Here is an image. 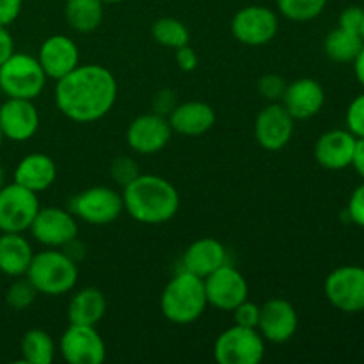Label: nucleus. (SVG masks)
<instances>
[{
    "label": "nucleus",
    "instance_id": "nucleus-1",
    "mask_svg": "<svg viewBox=\"0 0 364 364\" xmlns=\"http://www.w3.org/2000/svg\"><path fill=\"white\" fill-rule=\"evenodd\" d=\"M55 105L75 123H95L112 110L117 82L102 64H78L55 84Z\"/></svg>",
    "mask_w": 364,
    "mask_h": 364
},
{
    "label": "nucleus",
    "instance_id": "nucleus-2",
    "mask_svg": "<svg viewBox=\"0 0 364 364\" xmlns=\"http://www.w3.org/2000/svg\"><path fill=\"white\" fill-rule=\"evenodd\" d=\"M124 212L141 224L169 223L180 210V194L169 180L156 174H139L123 187Z\"/></svg>",
    "mask_w": 364,
    "mask_h": 364
},
{
    "label": "nucleus",
    "instance_id": "nucleus-3",
    "mask_svg": "<svg viewBox=\"0 0 364 364\" xmlns=\"http://www.w3.org/2000/svg\"><path fill=\"white\" fill-rule=\"evenodd\" d=\"M208 308L205 279L180 270L164 288L160 295V311L176 326H188L201 318Z\"/></svg>",
    "mask_w": 364,
    "mask_h": 364
},
{
    "label": "nucleus",
    "instance_id": "nucleus-4",
    "mask_svg": "<svg viewBox=\"0 0 364 364\" xmlns=\"http://www.w3.org/2000/svg\"><path fill=\"white\" fill-rule=\"evenodd\" d=\"M38 294L46 297H60L75 288L78 281V267L68 252L48 247L32 256L27 274Z\"/></svg>",
    "mask_w": 364,
    "mask_h": 364
},
{
    "label": "nucleus",
    "instance_id": "nucleus-5",
    "mask_svg": "<svg viewBox=\"0 0 364 364\" xmlns=\"http://www.w3.org/2000/svg\"><path fill=\"white\" fill-rule=\"evenodd\" d=\"M46 75L38 57L14 52L0 66V89L7 98L36 100L46 85Z\"/></svg>",
    "mask_w": 364,
    "mask_h": 364
},
{
    "label": "nucleus",
    "instance_id": "nucleus-6",
    "mask_svg": "<svg viewBox=\"0 0 364 364\" xmlns=\"http://www.w3.org/2000/svg\"><path fill=\"white\" fill-rule=\"evenodd\" d=\"M265 343L258 329L235 323L217 336L213 358L219 364H259L265 358Z\"/></svg>",
    "mask_w": 364,
    "mask_h": 364
},
{
    "label": "nucleus",
    "instance_id": "nucleus-7",
    "mask_svg": "<svg viewBox=\"0 0 364 364\" xmlns=\"http://www.w3.org/2000/svg\"><path fill=\"white\" fill-rule=\"evenodd\" d=\"M71 213L91 226H109L124 212L123 194L110 187L85 188L71 199Z\"/></svg>",
    "mask_w": 364,
    "mask_h": 364
},
{
    "label": "nucleus",
    "instance_id": "nucleus-8",
    "mask_svg": "<svg viewBox=\"0 0 364 364\" xmlns=\"http://www.w3.org/2000/svg\"><path fill=\"white\" fill-rule=\"evenodd\" d=\"M36 192L21 187L16 181L0 188V233H25L39 212Z\"/></svg>",
    "mask_w": 364,
    "mask_h": 364
},
{
    "label": "nucleus",
    "instance_id": "nucleus-9",
    "mask_svg": "<svg viewBox=\"0 0 364 364\" xmlns=\"http://www.w3.org/2000/svg\"><path fill=\"white\" fill-rule=\"evenodd\" d=\"M327 301L343 313L364 311V267L343 265L334 269L323 283Z\"/></svg>",
    "mask_w": 364,
    "mask_h": 364
},
{
    "label": "nucleus",
    "instance_id": "nucleus-10",
    "mask_svg": "<svg viewBox=\"0 0 364 364\" xmlns=\"http://www.w3.org/2000/svg\"><path fill=\"white\" fill-rule=\"evenodd\" d=\"M28 231L34 240H38L45 247L59 249L77 240L78 223L71 210L68 212L59 206H46V208H39Z\"/></svg>",
    "mask_w": 364,
    "mask_h": 364
},
{
    "label": "nucleus",
    "instance_id": "nucleus-11",
    "mask_svg": "<svg viewBox=\"0 0 364 364\" xmlns=\"http://www.w3.org/2000/svg\"><path fill=\"white\" fill-rule=\"evenodd\" d=\"M279 31V18L270 7L245 6L231 20V34L247 46H263Z\"/></svg>",
    "mask_w": 364,
    "mask_h": 364
},
{
    "label": "nucleus",
    "instance_id": "nucleus-12",
    "mask_svg": "<svg viewBox=\"0 0 364 364\" xmlns=\"http://www.w3.org/2000/svg\"><path fill=\"white\" fill-rule=\"evenodd\" d=\"M59 352L70 364H102L107 347L96 326L70 323L59 340Z\"/></svg>",
    "mask_w": 364,
    "mask_h": 364
},
{
    "label": "nucleus",
    "instance_id": "nucleus-13",
    "mask_svg": "<svg viewBox=\"0 0 364 364\" xmlns=\"http://www.w3.org/2000/svg\"><path fill=\"white\" fill-rule=\"evenodd\" d=\"M205 291L208 306L219 311H233L238 304L247 301L249 284L244 274L230 263L205 277Z\"/></svg>",
    "mask_w": 364,
    "mask_h": 364
},
{
    "label": "nucleus",
    "instance_id": "nucleus-14",
    "mask_svg": "<svg viewBox=\"0 0 364 364\" xmlns=\"http://www.w3.org/2000/svg\"><path fill=\"white\" fill-rule=\"evenodd\" d=\"M173 128L162 114L137 116L127 128V144L139 155H155L169 144Z\"/></svg>",
    "mask_w": 364,
    "mask_h": 364
},
{
    "label": "nucleus",
    "instance_id": "nucleus-15",
    "mask_svg": "<svg viewBox=\"0 0 364 364\" xmlns=\"http://www.w3.org/2000/svg\"><path fill=\"white\" fill-rule=\"evenodd\" d=\"M295 119L281 102H272L259 110L255 121V137L267 151H281L294 137Z\"/></svg>",
    "mask_w": 364,
    "mask_h": 364
},
{
    "label": "nucleus",
    "instance_id": "nucleus-16",
    "mask_svg": "<svg viewBox=\"0 0 364 364\" xmlns=\"http://www.w3.org/2000/svg\"><path fill=\"white\" fill-rule=\"evenodd\" d=\"M297 327V309L287 299H270L259 306V322L256 329L269 343H287L295 336Z\"/></svg>",
    "mask_w": 364,
    "mask_h": 364
},
{
    "label": "nucleus",
    "instance_id": "nucleus-17",
    "mask_svg": "<svg viewBox=\"0 0 364 364\" xmlns=\"http://www.w3.org/2000/svg\"><path fill=\"white\" fill-rule=\"evenodd\" d=\"M39 130V112L34 100L7 98L0 105V132L4 139L25 142Z\"/></svg>",
    "mask_w": 364,
    "mask_h": 364
},
{
    "label": "nucleus",
    "instance_id": "nucleus-18",
    "mask_svg": "<svg viewBox=\"0 0 364 364\" xmlns=\"http://www.w3.org/2000/svg\"><path fill=\"white\" fill-rule=\"evenodd\" d=\"M38 60L46 77L57 82L80 64V52L73 39L64 34H55L43 41Z\"/></svg>",
    "mask_w": 364,
    "mask_h": 364
},
{
    "label": "nucleus",
    "instance_id": "nucleus-19",
    "mask_svg": "<svg viewBox=\"0 0 364 364\" xmlns=\"http://www.w3.org/2000/svg\"><path fill=\"white\" fill-rule=\"evenodd\" d=\"M281 103L295 121L311 119L322 110L326 103V91L315 78H299L287 84Z\"/></svg>",
    "mask_w": 364,
    "mask_h": 364
},
{
    "label": "nucleus",
    "instance_id": "nucleus-20",
    "mask_svg": "<svg viewBox=\"0 0 364 364\" xmlns=\"http://www.w3.org/2000/svg\"><path fill=\"white\" fill-rule=\"evenodd\" d=\"M358 137L348 130H329L315 144V159L327 171H343L352 166Z\"/></svg>",
    "mask_w": 364,
    "mask_h": 364
},
{
    "label": "nucleus",
    "instance_id": "nucleus-21",
    "mask_svg": "<svg viewBox=\"0 0 364 364\" xmlns=\"http://www.w3.org/2000/svg\"><path fill=\"white\" fill-rule=\"evenodd\" d=\"M171 128L185 137H199L210 132L215 124V110L212 105L199 100L178 103L167 116Z\"/></svg>",
    "mask_w": 364,
    "mask_h": 364
},
{
    "label": "nucleus",
    "instance_id": "nucleus-22",
    "mask_svg": "<svg viewBox=\"0 0 364 364\" xmlns=\"http://www.w3.org/2000/svg\"><path fill=\"white\" fill-rule=\"evenodd\" d=\"M224 263H228L226 247H224L223 242L210 237L198 238L196 242H192L185 249L183 258H181L183 270L198 277H203V279L212 272H215L217 269H220Z\"/></svg>",
    "mask_w": 364,
    "mask_h": 364
},
{
    "label": "nucleus",
    "instance_id": "nucleus-23",
    "mask_svg": "<svg viewBox=\"0 0 364 364\" xmlns=\"http://www.w3.org/2000/svg\"><path fill=\"white\" fill-rule=\"evenodd\" d=\"M55 180L57 166L52 156L45 153H31L23 156L14 169V181L36 194L52 187Z\"/></svg>",
    "mask_w": 364,
    "mask_h": 364
},
{
    "label": "nucleus",
    "instance_id": "nucleus-24",
    "mask_svg": "<svg viewBox=\"0 0 364 364\" xmlns=\"http://www.w3.org/2000/svg\"><path fill=\"white\" fill-rule=\"evenodd\" d=\"M32 245L23 233L0 235V272L9 277H23L32 262Z\"/></svg>",
    "mask_w": 364,
    "mask_h": 364
},
{
    "label": "nucleus",
    "instance_id": "nucleus-25",
    "mask_svg": "<svg viewBox=\"0 0 364 364\" xmlns=\"http://www.w3.org/2000/svg\"><path fill=\"white\" fill-rule=\"evenodd\" d=\"M107 313V299L100 288L87 287L78 290L68 304V320L78 326H98Z\"/></svg>",
    "mask_w": 364,
    "mask_h": 364
},
{
    "label": "nucleus",
    "instance_id": "nucleus-26",
    "mask_svg": "<svg viewBox=\"0 0 364 364\" xmlns=\"http://www.w3.org/2000/svg\"><path fill=\"white\" fill-rule=\"evenodd\" d=\"M103 6V0H66L64 16L73 31L89 34L102 25Z\"/></svg>",
    "mask_w": 364,
    "mask_h": 364
},
{
    "label": "nucleus",
    "instance_id": "nucleus-27",
    "mask_svg": "<svg viewBox=\"0 0 364 364\" xmlns=\"http://www.w3.org/2000/svg\"><path fill=\"white\" fill-rule=\"evenodd\" d=\"M364 43L359 32L338 27L327 34L326 41H323V52L334 63H354Z\"/></svg>",
    "mask_w": 364,
    "mask_h": 364
},
{
    "label": "nucleus",
    "instance_id": "nucleus-28",
    "mask_svg": "<svg viewBox=\"0 0 364 364\" xmlns=\"http://www.w3.org/2000/svg\"><path fill=\"white\" fill-rule=\"evenodd\" d=\"M55 341L46 331L31 329L20 341L21 359L28 364H50L55 358Z\"/></svg>",
    "mask_w": 364,
    "mask_h": 364
},
{
    "label": "nucleus",
    "instance_id": "nucleus-29",
    "mask_svg": "<svg viewBox=\"0 0 364 364\" xmlns=\"http://www.w3.org/2000/svg\"><path fill=\"white\" fill-rule=\"evenodd\" d=\"M153 39H155L159 45L166 46V48H180L191 43V32H188L187 25L183 23L178 18L164 16L153 23L151 27Z\"/></svg>",
    "mask_w": 364,
    "mask_h": 364
},
{
    "label": "nucleus",
    "instance_id": "nucleus-30",
    "mask_svg": "<svg viewBox=\"0 0 364 364\" xmlns=\"http://www.w3.org/2000/svg\"><path fill=\"white\" fill-rule=\"evenodd\" d=\"M277 9L287 20L311 21L323 13L327 0H276Z\"/></svg>",
    "mask_w": 364,
    "mask_h": 364
},
{
    "label": "nucleus",
    "instance_id": "nucleus-31",
    "mask_svg": "<svg viewBox=\"0 0 364 364\" xmlns=\"http://www.w3.org/2000/svg\"><path fill=\"white\" fill-rule=\"evenodd\" d=\"M38 295L39 294L34 284L27 277H23V279H16L14 283H11V287L6 291V302L14 311H25L34 304Z\"/></svg>",
    "mask_w": 364,
    "mask_h": 364
},
{
    "label": "nucleus",
    "instance_id": "nucleus-32",
    "mask_svg": "<svg viewBox=\"0 0 364 364\" xmlns=\"http://www.w3.org/2000/svg\"><path fill=\"white\" fill-rule=\"evenodd\" d=\"M139 174H141V171H139L137 162L132 156H116L112 160V164H110V176L121 187H127Z\"/></svg>",
    "mask_w": 364,
    "mask_h": 364
},
{
    "label": "nucleus",
    "instance_id": "nucleus-33",
    "mask_svg": "<svg viewBox=\"0 0 364 364\" xmlns=\"http://www.w3.org/2000/svg\"><path fill=\"white\" fill-rule=\"evenodd\" d=\"M284 89H287V82L276 73H267L258 80V92L262 95V98L269 100L270 103L281 102Z\"/></svg>",
    "mask_w": 364,
    "mask_h": 364
},
{
    "label": "nucleus",
    "instance_id": "nucleus-34",
    "mask_svg": "<svg viewBox=\"0 0 364 364\" xmlns=\"http://www.w3.org/2000/svg\"><path fill=\"white\" fill-rule=\"evenodd\" d=\"M345 121H347V130L350 134H354L358 139L364 137V92L352 100L347 114H345Z\"/></svg>",
    "mask_w": 364,
    "mask_h": 364
},
{
    "label": "nucleus",
    "instance_id": "nucleus-35",
    "mask_svg": "<svg viewBox=\"0 0 364 364\" xmlns=\"http://www.w3.org/2000/svg\"><path fill=\"white\" fill-rule=\"evenodd\" d=\"M233 318L237 326L242 327H252L256 329L259 322V306L256 302L244 301L242 304H238L237 308L233 309Z\"/></svg>",
    "mask_w": 364,
    "mask_h": 364
},
{
    "label": "nucleus",
    "instance_id": "nucleus-36",
    "mask_svg": "<svg viewBox=\"0 0 364 364\" xmlns=\"http://www.w3.org/2000/svg\"><path fill=\"white\" fill-rule=\"evenodd\" d=\"M347 215L350 219V223H354L355 226L364 228V183L359 185L352 192L347 205Z\"/></svg>",
    "mask_w": 364,
    "mask_h": 364
},
{
    "label": "nucleus",
    "instance_id": "nucleus-37",
    "mask_svg": "<svg viewBox=\"0 0 364 364\" xmlns=\"http://www.w3.org/2000/svg\"><path fill=\"white\" fill-rule=\"evenodd\" d=\"M176 105V95L171 89H162V91H159L153 96V109H155L153 112L156 114H162V116L167 117Z\"/></svg>",
    "mask_w": 364,
    "mask_h": 364
},
{
    "label": "nucleus",
    "instance_id": "nucleus-38",
    "mask_svg": "<svg viewBox=\"0 0 364 364\" xmlns=\"http://www.w3.org/2000/svg\"><path fill=\"white\" fill-rule=\"evenodd\" d=\"M174 59H176L178 68L181 71H187V73L194 71L199 64L198 53H196V50L191 45L180 46V48L174 50Z\"/></svg>",
    "mask_w": 364,
    "mask_h": 364
},
{
    "label": "nucleus",
    "instance_id": "nucleus-39",
    "mask_svg": "<svg viewBox=\"0 0 364 364\" xmlns=\"http://www.w3.org/2000/svg\"><path fill=\"white\" fill-rule=\"evenodd\" d=\"M364 16V9L359 6H348L341 11L340 20H338V27H343L347 31L359 32V25H361Z\"/></svg>",
    "mask_w": 364,
    "mask_h": 364
},
{
    "label": "nucleus",
    "instance_id": "nucleus-40",
    "mask_svg": "<svg viewBox=\"0 0 364 364\" xmlns=\"http://www.w3.org/2000/svg\"><path fill=\"white\" fill-rule=\"evenodd\" d=\"M23 0H0V25H11L21 13Z\"/></svg>",
    "mask_w": 364,
    "mask_h": 364
},
{
    "label": "nucleus",
    "instance_id": "nucleus-41",
    "mask_svg": "<svg viewBox=\"0 0 364 364\" xmlns=\"http://www.w3.org/2000/svg\"><path fill=\"white\" fill-rule=\"evenodd\" d=\"M14 53V41L6 25H0V66Z\"/></svg>",
    "mask_w": 364,
    "mask_h": 364
},
{
    "label": "nucleus",
    "instance_id": "nucleus-42",
    "mask_svg": "<svg viewBox=\"0 0 364 364\" xmlns=\"http://www.w3.org/2000/svg\"><path fill=\"white\" fill-rule=\"evenodd\" d=\"M352 167L355 169V173L364 180V137L358 139L355 142V151H354V160H352Z\"/></svg>",
    "mask_w": 364,
    "mask_h": 364
},
{
    "label": "nucleus",
    "instance_id": "nucleus-43",
    "mask_svg": "<svg viewBox=\"0 0 364 364\" xmlns=\"http://www.w3.org/2000/svg\"><path fill=\"white\" fill-rule=\"evenodd\" d=\"M354 73H355V78L359 80V84L364 87V45L361 52H359L358 57L354 59Z\"/></svg>",
    "mask_w": 364,
    "mask_h": 364
},
{
    "label": "nucleus",
    "instance_id": "nucleus-44",
    "mask_svg": "<svg viewBox=\"0 0 364 364\" xmlns=\"http://www.w3.org/2000/svg\"><path fill=\"white\" fill-rule=\"evenodd\" d=\"M359 36H361V39H363V43H364V16H363L361 25H359Z\"/></svg>",
    "mask_w": 364,
    "mask_h": 364
},
{
    "label": "nucleus",
    "instance_id": "nucleus-45",
    "mask_svg": "<svg viewBox=\"0 0 364 364\" xmlns=\"http://www.w3.org/2000/svg\"><path fill=\"white\" fill-rule=\"evenodd\" d=\"M4 187V169H2V166H0V188Z\"/></svg>",
    "mask_w": 364,
    "mask_h": 364
},
{
    "label": "nucleus",
    "instance_id": "nucleus-46",
    "mask_svg": "<svg viewBox=\"0 0 364 364\" xmlns=\"http://www.w3.org/2000/svg\"><path fill=\"white\" fill-rule=\"evenodd\" d=\"M105 4H119V2H124V0H103Z\"/></svg>",
    "mask_w": 364,
    "mask_h": 364
},
{
    "label": "nucleus",
    "instance_id": "nucleus-47",
    "mask_svg": "<svg viewBox=\"0 0 364 364\" xmlns=\"http://www.w3.org/2000/svg\"><path fill=\"white\" fill-rule=\"evenodd\" d=\"M2 141H4V135H2V132H0V146H2Z\"/></svg>",
    "mask_w": 364,
    "mask_h": 364
}]
</instances>
